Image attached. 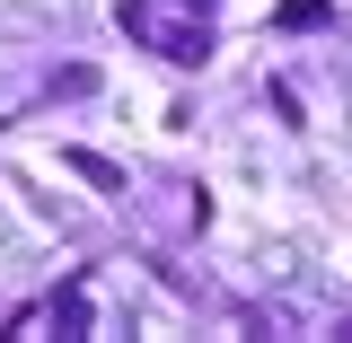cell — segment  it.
<instances>
[{
    "mask_svg": "<svg viewBox=\"0 0 352 343\" xmlns=\"http://www.w3.org/2000/svg\"><path fill=\"white\" fill-rule=\"evenodd\" d=\"M273 27H282V36H326V27H335V0H282Z\"/></svg>",
    "mask_w": 352,
    "mask_h": 343,
    "instance_id": "7a4b0ae2",
    "label": "cell"
},
{
    "mask_svg": "<svg viewBox=\"0 0 352 343\" xmlns=\"http://www.w3.org/2000/svg\"><path fill=\"white\" fill-rule=\"evenodd\" d=\"M62 168L80 176V185H97V194H124V168H115V159H97V150H62Z\"/></svg>",
    "mask_w": 352,
    "mask_h": 343,
    "instance_id": "3957f363",
    "label": "cell"
},
{
    "mask_svg": "<svg viewBox=\"0 0 352 343\" xmlns=\"http://www.w3.org/2000/svg\"><path fill=\"white\" fill-rule=\"evenodd\" d=\"M115 27H124V36H159V18H150V0H115Z\"/></svg>",
    "mask_w": 352,
    "mask_h": 343,
    "instance_id": "5b68a950",
    "label": "cell"
},
{
    "mask_svg": "<svg viewBox=\"0 0 352 343\" xmlns=\"http://www.w3.org/2000/svg\"><path fill=\"white\" fill-rule=\"evenodd\" d=\"M44 317H53L62 335H88V282H62V291H53V308H44Z\"/></svg>",
    "mask_w": 352,
    "mask_h": 343,
    "instance_id": "277c9868",
    "label": "cell"
},
{
    "mask_svg": "<svg viewBox=\"0 0 352 343\" xmlns=\"http://www.w3.org/2000/svg\"><path fill=\"white\" fill-rule=\"evenodd\" d=\"M185 9H194V18H212V0H185Z\"/></svg>",
    "mask_w": 352,
    "mask_h": 343,
    "instance_id": "8992f818",
    "label": "cell"
},
{
    "mask_svg": "<svg viewBox=\"0 0 352 343\" xmlns=\"http://www.w3.org/2000/svg\"><path fill=\"white\" fill-rule=\"evenodd\" d=\"M159 53H168L176 71H203L212 62V27H159Z\"/></svg>",
    "mask_w": 352,
    "mask_h": 343,
    "instance_id": "6da1fadb",
    "label": "cell"
}]
</instances>
